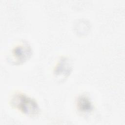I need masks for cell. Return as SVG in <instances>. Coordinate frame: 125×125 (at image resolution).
<instances>
[{"label":"cell","instance_id":"cell-3","mask_svg":"<svg viewBox=\"0 0 125 125\" xmlns=\"http://www.w3.org/2000/svg\"><path fill=\"white\" fill-rule=\"evenodd\" d=\"M72 61L67 56H62L53 69V75L58 82L65 81L71 75L73 70Z\"/></svg>","mask_w":125,"mask_h":125},{"label":"cell","instance_id":"cell-1","mask_svg":"<svg viewBox=\"0 0 125 125\" xmlns=\"http://www.w3.org/2000/svg\"><path fill=\"white\" fill-rule=\"evenodd\" d=\"M9 103L13 108L30 117H36L41 112L37 101L21 92L17 91L13 93L9 98Z\"/></svg>","mask_w":125,"mask_h":125},{"label":"cell","instance_id":"cell-4","mask_svg":"<svg viewBox=\"0 0 125 125\" xmlns=\"http://www.w3.org/2000/svg\"><path fill=\"white\" fill-rule=\"evenodd\" d=\"M76 106L78 111L83 114L90 113L94 109V105L90 97L85 94L78 96L76 100Z\"/></svg>","mask_w":125,"mask_h":125},{"label":"cell","instance_id":"cell-2","mask_svg":"<svg viewBox=\"0 0 125 125\" xmlns=\"http://www.w3.org/2000/svg\"><path fill=\"white\" fill-rule=\"evenodd\" d=\"M33 50L27 42H22L12 48L8 61L11 64L19 65L26 62L32 56Z\"/></svg>","mask_w":125,"mask_h":125}]
</instances>
